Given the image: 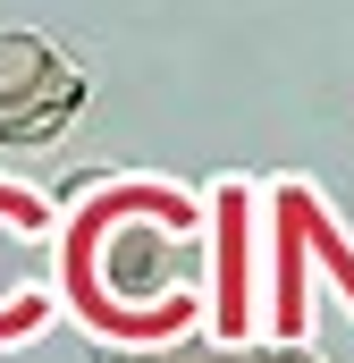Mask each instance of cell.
Returning <instances> with one entry per match:
<instances>
[{
    "label": "cell",
    "instance_id": "1",
    "mask_svg": "<svg viewBox=\"0 0 354 363\" xmlns=\"http://www.w3.org/2000/svg\"><path fill=\"white\" fill-rule=\"evenodd\" d=\"M76 110H85V77L59 60V77H51V85L34 93V101H17V110L0 118V144H51V135H59Z\"/></svg>",
    "mask_w": 354,
    "mask_h": 363
},
{
    "label": "cell",
    "instance_id": "2",
    "mask_svg": "<svg viewBox=\"0 0 354 363\" xmlns=\"http://www.w3.org/2000/svg\"><path fill=\"white\" fill-rule=\"evenodd\" d=\"M59 77V51H51V34H25V26H0V118L17 110V101H34V93Z\"/></svg>",
    "mask_w": 354,
    "mask_h": 363
},
{
    "label": "cell",
    "instance_id": "3",
    "mask_svg": "<svg viewBox=\"0 0 354 363\" xmlns=\"http://www.w3.org/2000/svg\"><path fill=\"white\" fill-rule=\"evenodd\" d=\"M101 363H262L253 347H211V338H177V347H144V355H101Z\"/></svg>",
    "mask_w": 354,
    "mask_h": 363
},
{
    "label": "cell",
    "instance_id": "4",
    "mask_svg": "<svg viewBox=\"0 0 354 363\" xmlns=\"http://www.w3.org/2000/svg\"><path fill=\"white\" fill-rule=\"evenodd\" d=\"M262 363H321V355H304V347H270Z\"/></svg>",
    "mask_w": 354,
    "mask_h": 363
}]
</instances>
